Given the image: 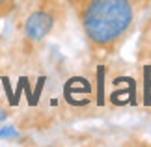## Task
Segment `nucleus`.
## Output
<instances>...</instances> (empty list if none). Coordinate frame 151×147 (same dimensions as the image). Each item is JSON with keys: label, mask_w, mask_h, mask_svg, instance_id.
I'll list each match as a JSON object with an SVG mask.
<instances>
[{"label": "nucleus", "mask_w": 151, "mask_h": 147, "mask_svg": "<svg viewBox=\"0 0 151 147\" xmlns=\"http://www.w3.org/2000/svg\"><path fill=\"white\" fill-rule=\"evenodd\" d=\"M71 2H73V4H75V6H77V8H78V6H80V4H84L86 0H71Z\"/></svg>", "instance_id": "5"}, {"label": "nucleus", "mask_w": 151, "mask_h": 147, "mask_svg": "<svg viewBox=\"0 0 151 147\" xmlns=\"http://www.w3.org/2000/svg\"><path fill=\"white\" fill-rule=\"evenodd\" d=\"M54 24H56V17L50 9L39 8L36 11H32V13L26 17L24 28H22L24 39L28 43H34V45L41 43V41L54 30Z\"/></svg>", "instance_id": "2"}, {"label": "nucleus", "mask_w": 151, "mask_h": 147, "mask_svg": "<svg viewBox=\"0 0 151 147\" xmlns=\"http://www.w3.org/2000/svg\"><path fill=\"white\" fill-rule=\"evenodd\" d=\"M84 39L95 52H116L136 22L134 0H86L78 6Z\"/></svg>", "instance_id": "1"}, {"label": "nucleus", "mask_w": 151, "mask_h": 147, "mask_svg": "<svg viewBox=\"0 0 151 147\" xmlns=\"http://www.w3.org/2000/svg\"><path fill=\"white\" fill-rule=\"evenodd\" d=\"M134 2L138 4V8H142V6H146V4L149 2V0H134Z\"/></svg>", "instance_id": "4"}, {"label": "nucleus", "mask_w": 151, "mask_h": 147, "mask_svg": "<svg viewBox=\"0 0 151 147\" xmlns=\"http://www.w3.org/2000/svg\"><path fill=\"white\" fill-rule=\"evenodd\" d=\"M13 9V0H0V17Z\"/></svg>", "instance_id": "3"}]
</instances>
